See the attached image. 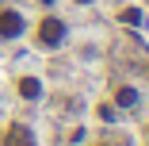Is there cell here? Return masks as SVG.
Instances as JSON below:
<instances>
[{
	"label": "cell",
	"mask_w": 149,
	"mask_h": 146,
	"mask_svg": "<svg viewBox=\"0 0 149 146\" xmlns=\"http://www.w3.org/2000/svg\"><path fill=\"white\" fill-rule=\"evenodd\" d=\"M38 39L46 42V46H57L65 39V23L61 19H42V27H38Z\"/></svg>",
	"instance_id": "1"
},
{
	"label": "cell",
	"mask_w": 149,
	"mask_h": 146,
	"mask_svg": "<svg viewBox=\"0 0 149 146\" xmlns=\"http://www.w3.org/2000/svg\"><path fill=\"white\" fill-rule=\"evenodd\" d=\"M134 100H138L134 89H118V104H123V108H134Z\"/></svg>",
	"instance_id": "5"
},
{
	"label": "cell",
	"mask_w": 149,
	"mask_h": 146,
	"mask_svg": "<svg viewBox=\"0 0 149 146\" xmlns=\"http://www.w3.org/2000/svg\"><path fill=\"white\" fill-rule=\"evenodd\" d=\"M77 4H92V0H77Z\"/></svg>",
	"instance_id": "6"
},
{
	"label": "cell",
	"mask_w": 149,
	"mask_h": 146,
	"mask_svg": "<svg viewBox=\"0 0 149 146\" xmlns=\"http://www.w3.org/2000/svg\"><path fill=\"white\" fill-rule=\"evenodd\" d=\"M46 4H54V0H46Z\"/></svg>",
	"instance_id": "7"
},
{
	"label": "cell",
	"mask_w": 149,
	"mask_h": 146,
	"mask_svg": "<svg viewBox=\"0 0 149 146\" xmlns=\"http://www.w3.org/2000/svg\"><path fill=\"white\" fill-rule=\"evenodd\" d=\"M19 31H23V16L12 12V8H4L0 12V39H15Z\"/></svg>",
	"instance_id": "2"
},
{
	"label": "cell",
	"mask_w": 149,
	"mask_h": 146,
	"mask_svg": "<svg viewBox=\"0 0 149 146\" xmlns=\"http://www.w3.org/2000/svg\"><path fill=\"white\" fill-rule=\"evenodd\" d=\"M4 146H35V138H31V131H27V127H8Z\"/></svg>",
	"instance_id": "3"
},
{
	"label": "cell",
	"mask_w": 149,
	"mask_h": 146,
	"mask_svg": "<svg viewBox=\"0 0 149 146\" xmlns=\"http://www.w3.org/2000/svg\"><path fill=\"white\" fill-rule=\"evenodd\" d=\"M19 92L35 100V96H38V81H35V77H23V81H19Z\"/></svg>",
	"instance_id": "4"
}]
</instances>
